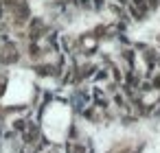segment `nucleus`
<instances>
[{
	"instance_id": "f257e3e1",
	"label": "nucleus",
	"mask_w": 160,
	"mask_h": 153,
	"mask_svg": "<svg viewBox=\"0 0 160 153\" xmlns=\"http://www.w3.org/2000/svg\"><path fill=\"white\" fill-rule=\"evenodd\" d=\"M77 2H79V5H81V7H86V5H88V2H90V0H77Z\"/></svg>"
}]
</instances>
